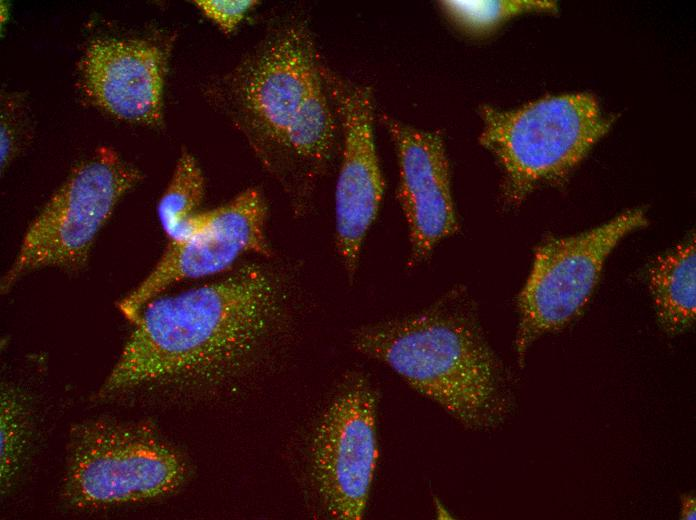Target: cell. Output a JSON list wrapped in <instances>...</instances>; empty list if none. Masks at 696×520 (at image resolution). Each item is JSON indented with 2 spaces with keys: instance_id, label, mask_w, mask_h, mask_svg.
I'll list each match as a JSON object with an SVG mask.
<instances>
[{
  "instance_id": "1",
  "label": "cell",
  "mask_w": 696,
  "mask_h": 520,
  "mask_svg": "<svg viewBox=\"0 0 696 520\" xmlns=\"http://www.w3.org/2000/svg\"><path fill=\"white\" fill-rule=\"evenodd\" d=\"M283 310L278 278L257 264L176 295L158 296L132 322L100 395L219 385L260 356Z\"/></svg>"
},
{
  "instance_id": "3",
  "label": "cell",
  "mask_w": 696,
  "mask_h": 520,
  "mask_svg": "<svg viewBox=\"0 0 696 520\" xmlns=\"http://www.w3.org/2000/svg\"><path fill=\"white\" fill-rule=\"evenodd\" d=\"M314 38L292 21L272 31L231 73L223 102L231 120L268 166L328 161L335 109Z\"/></svg>"
},
{
  "instance_id": "16",
  "label": "cell",
  "mask_w": 696,
  "mask_h": 520,
  "mask_svg": "<svg viewBox=\"0 0 696 520\" xmlns=\"http://www.w3.org/2000/svg\"><path fill=\"white\" fill-rule=\"evenodd\" d=\"M1 491L14 482L24 461L29 438L30 416L24 395L16 388H1Z\"/></svg>"
},
{
  "instance_id": "9",
  "label": "cell",
  "mask_w": 696,
  "mask_h": 520,
  "mask_svg": "<svg viewBox=\"0 0 696 520\" xmlns=\"http://www.w3.org/2000/svg\"><path fill=\"white\" fill-rule=\"evenodd\" d=\"M377 395L354 374L321 415L311 442V471L319 497L334 519L365 513L378 459Z\"/></svg>"
},
{
  "instance_id": "2",
  "label": "cell",
  "mask_w": 696,
  "mask_h": 520,
  "mask_svg": "<svg viewBox=\"0 0 696 520\" xmlns=\"http://www.w3.org/2000/svg\"><path fill=\"white\" fill-rule=\"evenodd\" d=\"M352 342L466 428H496L512 412L507 373L461 291L422 311L363 326Z\"/></svg>"
},
{
  "instance_id": "15",
  "label": "cell",
  "mask_w": 696,
  "mask_h": 520,
  "mask_svg": "<svg viewBox=\"0 0 696 520\" xmlns=\"http://www.w3.org/2000/svg\"><path fill=\"white\" fill-rule=\"evenodd\" d=\"M441 8L448 19L463 32L485 36L509 19L528 12L555 11L550 1H442Z\"/></svg>"
},
{
  "instance_id": "14",
  "label": "cell",
  "mask_w": 696,
  "mask_h": 520,
  "mask_svg": "<svg viewBox=\"0 0 696 520\" xmlns=\"http://www.w3.org/2000/svg\"><path fill=\"white\" fill-rule=\"evenodd\" d=\"M205 194L203 172L193 155L182 152L158 204V217L169 240L180 236L199 213Z\"/></svg>"
},
{
  "instance_id": "4",
  "label": "cell",
  "mask_w": 696,
  "mask_h": 520,
  "mask_svg": "<svg viewBox=\"0 0 696 520\" xmlns=\"http://www.w3.org/2000/svg\"><path fill=\"white\" fill-rule=\"evenodd\" d=\"M479 141L500 165L502 198L520 205L536 188L563 181L610 130L589 93L546 96L514 109L480 108Z\"/></svg>"
},
{
  "instance_id": "10",
  "label": "cell",
  "mask_w": 696,
  "mask_h": 520,
  "mask_svg": "<svg viewBox=\"0 0 696 520\" xmlns=\"http://www.w3.org/2000/svg\"><path fill=\"white\" fill-rule=\"evenodd\" d=\"M326 81L343 134L335 190L336 247L348 275L353 276L385 191L375 142L374 97L369 86L344 79L329 68Z\"/></svg>"
},
{
  "instance_id": "18",
  "label": "cell",
  "mask_w": 696,
  "mask_h": 520,
  "mask_svg": "<svg viewBox=\"0 0 696 520\" xmlns=\"http://www.w3.org/2000/svg\"><path fill=\"white\" fill-rule=\"evenodd\" d=\"M696 518V497L693 492L684 493L680 499V519L694 520Z\"/></svg>"
},
{
  "instance_id": "12",
  "label": "cell",
  "mask_w": 696,
  "mask_h": 520,
  "mask_svg": "<svg viewBox=\"0 0 696 520\" xmlns=\"http://www.w3.org/2000/svg\"><path fill=\"white\" fill-rule=\"evenodd\" d=\"M168 53L143 39L98 38L79 63L90 102L117 119L157 127L163 119Z\"/></svg>"
},
{
  "instance_id": "17",
  "label": "cell",
  "mask_w": 696,
  "mask_h": 520,
  "mask_svg": "<svg viewBox=\"0 0 696 520\" xmlns=\"http://www.w3.org/2000/svg\"><path fill=\"white\" fill-rule=\"evenodd\" d=\"M194 5L221 31L230 34L259 5L256 0H195Z\"/></svg>"
},
{
  "instance_id": "5",
  "label": "cell",
  "mask_w": 696,
  "mask_h": 520,
  "mask_svg": "<svg viewBox=\"0 0 696 520\" xmlns=\"http://www.w3.org/2000/svg\"><path fill=\"white\" fill-rule=\"evenodd\" d=\"M182 455L149 425L84 421L70 433L62 495L76 509L164 497L185 481Z\"/></svg>"
},
{
  "instance_id": "11",
  "label": "cell",
  "mask_w": 696,
  "mask_h": 520,
  "mask_svg": "<svg viewBox=\"0 0 696 520\" xmlns=\"http://www.w3.org/2000/svg\"><path fill=\"white\" fill-rule=\"evenodd\" d=\"M382 118L397 154V197L409 231V261L414 266L459 229L450 162L440 131L417 128L385 114Z\"/></svg>"
},
{
  "instance_id": "8",
  "label": "cell",
  "mask_w": 696,
  "mask_h": 520,
  "mask_svg": "<svg viewBox=\"0 0 696 520\" xmlns=\"http://www.w3.org/2000/svg\"><path fill=\"white\" fill-rule=\"evenodd\" d=\"M266 220V202L254 188L200 211L178 238L169 240L145 278L119 301V311L132 323L147 303L177 282L223 272L245 253L269 256Z\"/></svg>"
},
{
  "instance_id": "6",
  "label": "cell",
  "mask_w": 696,
  "mask_h": 520,
  "mask_svg": "<svg viewBox=\"0 0 696 520\" xmlns=\"http://www.w3.org/2000/svg\"><path fill=\"white\" fill-rule=\"evenodd\" d=\"M141 177L137 167L109 147L98 148L75 166L28 226L1 278V292L42 268H83L99 232Z\"/></svg>"
},
{
  "instance_id": "7",
  "label": "cell",
  "mask_w": 696,
  "mask_h": 520,
  "mask_svg": "<svg viewBox=\"0 0 696 520\" xmlns=\"http://www.w3.org/2000/svg\"><path fill=\"white\" fill-rule=\"evenodd\" d=\"M647 225L645 212L637 208L588 231L547 237L540 243L517 298L515 350L520 366L537 339L562 329L580 314L613 249L626 235Z\"/></svg>"
},
{
  "instance_id": "13",
  "label": "cell",
  "mask_w": 696,
  "mask_h": 520,
  "mask_svg": "<svg viewBox=\"0 0 696 520\" xmlns=\"http://www.w3.org/2000/svg\"><path fill=\"white\" fill-rule=\"evenodd\" d=\"M695 234L652 261L647 282L660 327L670 335L688 331L696 318Z\"/></svg>"
}]
</instances>
